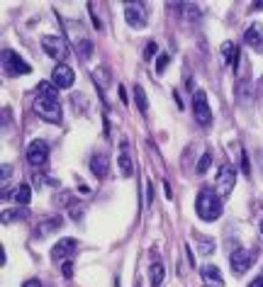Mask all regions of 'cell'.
I'll use <instances>...</instances> for the list:
<instances>
[{
    "instance_id": "cell-1",
    "label": "cell",
    "mask_w": 263,
    "mask_h": 287,
    "mask_svg": "<svg viewBox=\"0 0 263 287\" xmlns=\"http://www.w3.org/2000/svg\"><path fill=\"white\" fill-rule=\"evenodd\" d=\"M195 212L202 221H215L222 217V197L217 195V190L202 188L197 200H195Z\"/></svg>"
},
{
    "instance_id": "cell-2",
    "label": "cell",
    "mask_w": 263,
    "mask_h": 287,
    "mask_svg": "<svg viewBox=\"0 0 263 287\" xmlns=\"http://www.w3.org/2000/svg\"><path fill=\"white\" fill-rule=\"evenodd\" d=\"M34 112L46 120V122H54L59 124L61 122V105H59V97H46V95H39L34 100Z\"/></svg>"
},
{
    "instance_id": "cell-3",
    "label": "cell",
    "mask_w": 263,
    "mask_h": 287,
    "mask_svg": "<svg viewBox=\"0 0 263 287\" xmlns=\"http://www.w3.org/2000/svg\"><path fill=\"white\" fill-rule=\"evenodd\" d=\"M3 71L15 78V76H27V73H32V66H29L20 54L5 49V51H3Z\"/></svg>"
},
{
    "instance_id": "cell-4",
    "label": "cell",
    "mask_w": 263,
    "mask_h": 287,
    "mask_svg": "<svg viewBox=\"0 0 263 287\" xmlns=\"http://www.w3.org/2000/svg\"><path fill=\"white\" fill-rule=\"evenodd\" d=\"M42 49L46 51V56H51V59H56L59 64H64L66 56H69V41L64 39V37L51 34V37H44L42 39Z\"/></svg>"
},
{
    "instance_id": "cell-5",
    "label": "cell",
    "mask_w": 263,
    "mask_h": 287,
    "mask_svg": "<svg viewBox=\"0 0 263 287\" xmlns=\"http://www.w3.org/2000/svg\"><path fill=\"white\" fill-rule=\"evenodd\" d=\"M193 112H195V120L202 127H207L212 122V109H209V102H207V93L202 88L193 90Z\"/></svg>"
},
{
    "instance_id": "cell-6",
    "label": "cell",
    "mask_w": 263,
    "mask_h": 287,
    "mask_svg": "<svg viewBox=\"0 0 263 287\" xmlns=\"http://www.w3.org/2000/svg\"><path fill=\"white\" fill-rule=\"evenodd\" d=\"M234 183H236V170L232 165H222L220 173H217V195L229 197V192L234 190Z\"/></svg>"
},
{
    "instance_id": "cell-7",
    "label": "cell",
    "mask_w": 263,
    "mask_h": 287,
    "mask_svg": "<svg viewBox=\"0 0 263 287\" xmlns=\"http://www.w3.org/2000/svg\"><path fill=\"white\" fill-rule=\"evenodd\" d=\"M49 158V144L44 139H34L27 146V161L32 165H44Z\"/></svg>"
},
{
    "instance_id": "cell-8",
    "label": "cell",
    "mask_w": 263,
    "mask_h": 287,
    "mask_svg": "<svg viewBox=\"0 0 263 287\" xmlns=\"http://www.w3.org/2000/svg\"><path fill=\"white\" fill-rule=\"evenodd\" d=\"M76 81V73L71 69L69 64H56L54 71H51V83H54L59 90H64V88H71Z\"/></svg>"
},
{
    "instance_id": "cell-9",
    "label": "cell",
    "mask_w": 263,
    "mask_h": 287,
    "mask_svg": "<svg viewBox=\"0 0 263 287\" xmlns=\"http://www.w3.org/2000/svg\"><path fill=\"white\" fill-rule=\"evenodd\" d=\"M229 263H232V273L244 275L251 268V263H253V253L246 251V248H236L234 253L229 256Z\"/></svg>"
},
{
    "instance_id": "cell-10",
    "label": "cell",
    "mask_w": 263,
    "mask_h": 287,
    "mask_svg": "<svg viewBox=\"0 0 263 287\" xmlns=\"http://www.w3.org/2000/svg\"><path fill=\"white\" fill-rule=\"evenodd\" d=\"M125 20L129 27L141 29L146 27V17H144V5L141 3H127L125 5Z\"/></svg>"
},
{
    "instance_id": "cell-11",
    "label": "cell",
    "mask_w": 263,
    "mask_h": 287,
    "mask_svg": "<svg viewBox=\"0 0 263 287\" xmlns=\"http://www.w3.org/2000/svg\"><path fill=\"white\" fill-rule=\"evenodd\" d=\"M76 248H78V241L76 239H61V241H56V246L51 248V258L56 263H64V260H69L73 253H76Z\"/></svg>"
},
{
    "instance_id": "cell-12",
    "label": "cell",
    "mask_w": 263,
    "mask_h": 287,
    "mask_svg": "<svg viewBox=\"0 0 263 287\" xmlns=\"http://www.w3.org/2000/svg\"><path fill=\"white\" fill-rule=\"evenodd\" d=\"M244 39H246V44H249L253 51L263 54V25H261V22H253V25L246 29Z\"/></svg>"
},
{
    "instance_id": "cell-13",
    "label": "cell",
    "mask_w": 263,
    "mask_h": 287,
    "mask_svg": "<svg viewBox=\"0 0 263 287\" xmlns=\"http://www.w3.org/2000/svg\"><path fill=\"white\" fill-rule=\"evenodd\" d=\"M200 275H202L205 287H224V277H222L217 265H205V268L200 270Z\"/></svg>"
},
{
    "instance_id": "cell-14",
    "label": "cell",
    "mask_w": 263,
    "mask_h": 287,
    "mask_svg": "<svg viewBox=\"0 0 263 287\" xmlns=\"http://www.w3.org/2000/svg\"><path fill=\"white\" fill-rule=\"evenodd\" d=\"M120 158H117V165H120V173L125 176V178H132L134 176V163H132V156H129V151H127V141H122V146H120Z\"/></svg>"
},
{
    "instance_id": "cell-15",
    "label": "cell",
    "mask_w": 263,
    "mask_h": 287,
    "mask_svg": "<svg viewBox=\"0 0 263 287\" xmlns=\"http://www.w3.org/2000/svg\"><path fill=\"white\" fill-rule=\"evenodd\" d=\"M90 170H93V176L102 178V176L108 173V156H102V153L93 156V158H90Z\"/></svg>"
},
{
    "instance_id": "cell-16",
    "label": "cell",
    "mask_w": 263,
    "mask_h": 287,
    "mask_svg": "<svg viewBox=\"0 0 263 287\" xmlns=\"http://www.w3.org/2000/svg\"><path fill=\"white\" fill-rule=\"evenodd\" d=\"M13 200L17 202V205L27 207L29 202H32V188H29V185H17L15 192H13Z\"/></svg>"
},
{
    "instance_id": "cell-17",
    "label": "cell",
    "mask_w": 263,
    "mask_h": 287,
    "mask_svg": "<svg viewBox=\"0 0 263 287\" xmlns=\"http://www.w3.org/2000/svg\"><path fill=\"white\" fill-rule=\"evenodd\" d=\"M149 280H151L153 287H161V282L166 280V268H164V263H153L151 268H149Z\"/></svg>"
},
{
    "instance_id": "cell-18",
    "label": "cell",
    "mask_w": 263,
    "mask_h": 287,
    "mask_svg": "<svg viewBox=\"0 0 263 287\" xmlns=\"http://www.w3.org/2000/svg\"><path fill=\"white\" fill-rule=\"evenodd\" d=\"M59 226H61V217L46 219V221H42V224H39V229H37V236H49V234H54Z\"/></svg>"
},
{
    "instance_id": "cell-19",
    "label": "cell",
    "mask_w": 263,
    "mask_h": 287,
    "mask_svg": "<svg viewBox=\"0 0 263 287\" xmlns=\"http://www.w3.org/2000/svg\"><path fill=\"white\" fill-rule=\"evenodd\" d=\"M134 102H137L139 112H149V97H146V90L141 88V83L134 85Z\"/></svg>"
},
{
    "instance_id": "cell-20",
    "label": "cell",
    "mask_w": 263,
    "mask_h": 287,
    "mask_svg": "<svg viewBox=\"0 0 263 287\" xmlns=\"http://www.w3.org/2000/svg\"><path fill=\"white\" fill-rule=\"evenodd\" d=\"M195 239H197V244H200V253H202V256H212V253H215V241H212V239L200 236V234H195Z\"/></svg>"
},
{
    "instance_id": "cell-21",
    "label": "cell",
    "mask_w": 263,
    "mask_h": 287,
    "mask_svg": "<svg viewBox=\"0 0 263 287\" xmlns=\"http://www.w3.org/2000/svg\"><path fill=\"white\" fill-rule=\"evenodd\" d=\"M15 219H27V209H3V224H10Z\"/></svg>"
},
{
    "instance_id": "cell-22",
    "label": "cell",
    "mask_w": 263,
    "mask_h": 287,
    "mask_svg": "<svg viewBox=\"0 0 263 287\" xmlns=\"http://www.w3.org/2000/svg\"><path fill=\"white\" fill-rule=\"evenodd\" d=\"M222 61H224V64H229V61H234V56H236V46L234 44H232V41H224V44H222Z\"/></svg>"
},
{
    "instance_id": "cell-23",
    "label": "cell",
    "mask_w": 263,
    "mask_h": 287,
    "mask_svg": "<svg viewBox=\"0 0 263 287\" xmlns=\"http://www.w3.org/2000/svg\"><path fill=\"white\" fill-rule=\"evenodd\" d=\"M59 88H56L54 83H49V81H42L39 83V95H46V97H56L59 93H56Z\"/></svg>"
},
{
    "instance_id": "cell-24",
    "label": "cell",
    "mask_w": 263,
    "mask_h": 287,
    "mask_svg": "<svg viewBox=\"0 0 263 287\" xmlns=\"http://www.w3.org/2000/svg\"><path fill=\"white\" fill-rule=\"evenodd\" d=\"M209 165H212V156H209V153H202V158L197 161V173H200V176H202V173H207Z\"/></svg>"
},
{
    "instance_id": "cell-25",
    "label": "cell",
    "mask_w": 263,
    "mask_h": 287,
    "mask_svg": "<svg viewBox=\"0 0 263 287\" xmlns=\"http://www.w3.org/2000/svg\"><path fill=\"white\" fill-rule=\"evenodd\" d=\"M78 51H81V59H88V56L93 54V44L88 39H81L78 41Z\"/></svg>"
},
{
    "instance_id": "cell-26",
    "label": "cell",
    "mask_w": 263,
    "mask_h": 287,
    "mask_svg": "<svg viewBox=\"0 0 263 287\" xmlns=\"http://www.w3.org/2000/svg\"><path fill=\"white\" fill-rule=\"evenodd\" d=\"M239 97H241L244 102H251V83L249 81H244L239 85Z\"/></svg>"
},
{
    "instance_id": "cell-27",
    "label": "cell",
    "mask_w": 263,
    "mask_h": 287,
    "mask_svg": "<svg viewBox=\"0 0 263 287\" xmlns=\"http://www.w3.org/2000/svg\"><path fill=\"white\" fill-rule=\"evenodd\" d=\"M156 51H159V46H156L153 41H149V44H146V49H144V59H146V61H151L153 56H156Z\"/></svg>"
},
{
    "instance_id": "cell-28",
    "label": "cell",
    "mask_w": 263,
    "mask_h": 287,
    "mask_svg": "<svg viewBox=\"0 0 263 287\" xmlns=\"http://www.w3.org/2000/svg\"><path fill=\"white\" fill-rule=\"evenodd\" d=\"M168 61H171V56H168V54H161L159 59H156V71L161 73V71H164V69L168 66Z\"/></svg>"
},
{
    "instance_id": "cell-29",
    "label": "cell",
    "mask_w": 263,
    "mask_h": 287,
    "mask_svg": "<svg viewBox=\"0 0 263 287\" xmlns=\"http://www.w3.org/2000/svg\"><path fill=\"white\" fill-rule=\"evenodd\" d=\"M241 173H244V176H249V173H251V165H249V156H246V151H241Z\"/></svg>"
},
{
    "instance_id": "cell-30",
    "label": "cell",
    "mask_w": 263,
    "mask_h": 287,
    "mask_svg": "<svg viewBox=\"0 0 263 287\" xmlns=\"http://www.w3.org/2000/svg\"><path fill=\"white\" fill-rule=\"evenodd\" d=\"M151 200H153V183L146 180V207L151 205Z\"/></svg>"
},
{
    "instance_id": "cell-31",
    "label": "cell",
    "mask_w": 263,
    "mask_h": 287,
    "mask_svg": "<svg viewBox=\"0 0 263 287\" xmlns=\"http://www.w3.org/2000/svg\"><path fill=\"white\" fill-rule=\"evenodd\" d=\"M61 273H64V277H71V275H73V265H71V260H64Z\"/></svg>"
},
{
    "instance_id": "cell-32",
    "label": "cell",
    "mask_w": 263,
    "mask_h": 287,
    "mask_svg": "<svg viewBox=\"0 0 263 287\" xmlns=\"http://www.w3.org/2000/svg\"><path fill=\"white\" fill-rule=\"evenodd\" d=\"M117 95H120V100H122V105H127V102H129V95H127L125 85H120V88H117Z\"/></svg>"
},
{
    "instance_id": "cell-33",
    "label": "cell",
    "mask_w": 263,
    "mask_h": 287,
    "mask_svg": "<svg viewBox=\"0 0 263 287\" xmlns=\"http://www.w3.org/2000/svg\"><path fill=\"white\" fill-rule=\"evenodd\" d=\"M0 170H3V185H5V180L10 178V173H13V168H10V165H3Z\"/></svg>"
},
{
    "instance_id": "cell-34",
    "label": "cell",
    "mask_w": 263,
    "mask_h": 287,
    "mask_svg": "<svg viewBox=\"0 0 263 287\" xmlns=\"http://www.w3.org/2000/svg\"><path fill=\"white\" fill-rule=\"evenodd\" d=\"M161 185H164V195H166L168 200H171V197H173V192H171V185H168V180H164Z\"/></svg>"
},
{
    "instance_id": "cell-35",
    "label": "cell",
    "mask_w": 263,
    "mask_h": 287,
    "mask_svg": "<svg viewBox=\"0 0 263 287\" xmlns=\"http://www.w3.org/2000/svg\"><path fill=\"white\" fill-rule=\"evenodd\" d=\"M22 287H42V282H39V280H27Z\"/></svg>"
},
{
    "instance_id": "cell-36",
    "label": "cell",
    "mask_w": 263,
    "mask_h": 287,
    "mask_svg": "<svg viewBox=\"0 0 263 287\" xmlns=\"http://www.w3.org/2000/svg\"><path fill=\"white\" fill-rule=\"evenodd\" d=\"M249 287H263V277H261V275H258V277H256V280H253Z\"/></svg>"
},
{
    "instance_id": "cell-37",
    "label": "cell",
    "mask_w": 263,
    "mask_h": 287,
    "mask_svg": "<svg viewBox=\"0 0 263 287\" xmlns=\"http://www.w3.org/2000/svg\"><path fill=\"white\" fill-rule=\"evenodd\" d=\"M78 192H81V195H90V188H88V185H81V188H78Z\"/></svg>"
},
{
    "instance_id": "cell-38",
    "label": "cell",
    "mask_w": 263,
    "mask_h": 287,
    "mask_svg": "<svg viewBox=\"0 0 263 287\" xmlns=\"http://www.w3.org/2000/svg\"><path fill=\"white\" fill-rule=\"evenodd\" d=\"M261 234H263V221H261Z\"/></svg>"
},
{
    "instance_id": "cell-39",
    "label": "cell",
    "mask_w": 263,
    "mask_h": 287,
    "mask_svg": "<svg viewBox=\"0 0 263 287\" xmlns=\"http://www.w3.org/2000/svg\"><path fill=\"white\" fill-rule=\"evenodd\" d=\"M261 277H263V273H261Z\"/></svg>"
}]
</instances>
